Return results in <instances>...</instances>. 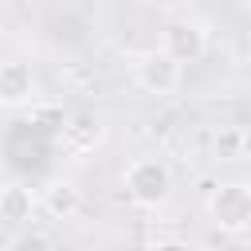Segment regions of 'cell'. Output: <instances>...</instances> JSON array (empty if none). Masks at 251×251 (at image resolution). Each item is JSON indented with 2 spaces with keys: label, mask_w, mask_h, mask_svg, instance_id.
Returning a JSON list of instances; mask_svg holds the SVG:
<instances>
[{
  "label": "cell",
  "mask_w": 251,
  "mask_h": 251,
  "mask_svg": "<svg viewBox=\"0 0 251 251\" xmlns=\"http://www.w3.org/2000/svg\"><path fill=\"white\" fill-rule=\"evenodd\" d=\"M208 224L224 235H243L251 227V180H220L204 200Z\"/></svg>",
  "instance_id": "obj_2"
},
{
  "label": "cell",
  "mask_w": 251,
  "mask_h": 251,
  "mask_svg": "<svg viewBox=\"0 0 251 251\" xmlns=\"http://www.w3.org/2000/svg\"><path fill=\"white\" fill-rule=\"evenodd\" d=\"M133 82H137V90H145L153 98H173L184 86V67L173 55H165L161 47H145L133 59Z\"/></svg>",
  "instance_id": "obj_3"
},
{
  "label": "cell",
  "mask_w": 251,
  "mask_h": 251,
  "mask_svg": "<svg viewBox=\"0 0 251 251\" xmlns=\"http://www.w3.org/2000/svg\"><path fill=\"white\" fill-rule=\"evenodd\" d=\"M63 145L75 149V153H90L102 137H106V126L98 114H75V118H63V129H59Z\"/></svg>",
  "instance_id": "obj_8"
},
{
  "label": "cell",
  "mask_w": 251,
  "mask_h": 251,
  "mask_svg": "<svg viewBox=\"0 0 251 251\" xmlns=\"http://www.w3.org/2000/svg\"><path fill=\"white\" fill-rule=\"evenodd\" d=\"M216 157L220 161H239V129H227L224 137H216Z\"/></svg>",
  "instance_id": "obj_9"
},
{
  "label": "cell",
  "mask_w": 251,
  "mask_h": 251,
  "mask_svg": "<svg viewBox=\"0 0 251 251\" xmlns=\"http://www.w3.org/2000/svg\"><path fill=\"white\" fill-rule=\"evenodd\" d=\"M39 212H47L51 220H75L82 212V188L75 180H47L39 192Z\"/></svg>",
  "instance_id": "obj_7"
},
{
  "label": "cell",
  "mask_w": 251,
  "mask_h": 251,
  "mask_svg": "<svg viewBox=\"0 0 251 251\" xmlns=\"http://www.w3.org/2000/svg\"><path fill=\"white\" fill-rule=\"evenodd\" d=\"M239 161H251V126L239 129Z\"/></svg>",
  "instance_id": "obj_11"
},
{
  "label": "cell",
  "mask_w": 251,
  "mask_h": 251,
  "mask_svg": "<svg viewBox=\"0 0 251 251\" xmlns=\"http://www.w3.org/2000/svg\"><path fill=\"white\" fill-rule=\"evenodd\" d=\"M165 55H173L180 67H188V63H200L204 55H208V47H212V35H208V27L200 24V20H192V16H184V20H169L165 24V31H161V43H157Z\"/></svg>",
  "instance_id": "obj_4"
},
{
  "label": "cell",
  "mask_w": 251,
  "mask_h": 251,
  "mask_svg": "<svg viewBox=\"0 0 251 251\" xmlns=\"http://www.w3.org/2000/svg\"><path fill=\"white\" fill-rule=\"evenodd\" d=\"M39 94V78L35 67L24 59H8L0 63V110H20L27 102H35Z\"/></svg>",
  "instance_id": "obj_5"
},
{
  "label": "cell",
  "mask_w": 251,
  "mask_h": 251,
  "mask_svg": "<svg viewBox=\"0 0 251 251\" xmlns=\"http://www.w3.org/2000/svg\"><path fill=\"white\" fill-rule=\"evenodd\" d=\"M122 188H126V200L133 208L157 212L173 196V169L165 157H133L122 173Z\"/></svg>",
  "instance_id": "obj_1"
},
{
  "label": "cell",
  "mask_w": 251,
  "mask_h": 251,
  "mask_svg": "<svg viewBox=\"0 0 251 251\" xmlns=\"http://www.w3.org/2000/svg\"><path fill=\"white\" fill-rule=\"evenodd\" d=\"M39 212V192L27 188L24 180H8L0 184V224L8 227H27Z\"/></svg>",
  "instance_id": "obj_6"
},
{
  "label": "cell",
  "mask_w": 251,
  "mask_h": 251,
  "mask_svg": "<svg viewBox=\"0 0 251 251\" xmlns=\"http://www.w3.org/2000/svg\"><path fill=\"white\" fill-rule=\"evenodd\" d=\"M145 251H196L188 239H180V235H165V239H153Z\"/></svg>",
  "instance_id": "obj_10"
},
{
  "label": "cell",
  "mask_w": 251,
  "mask_h": 251,
  "mask_svg": "<svg viewBox=\"0 0 251 251\" xmlns=\"http://www.w3.org/2000/svg\"><path fill=\"white\" fill-rule=\"evenodd\" d=\"M20 251H47V239H39V235H27V239H20Z\"/></svg>",
  "instance_id": "obj_12"
}]
</instances>
